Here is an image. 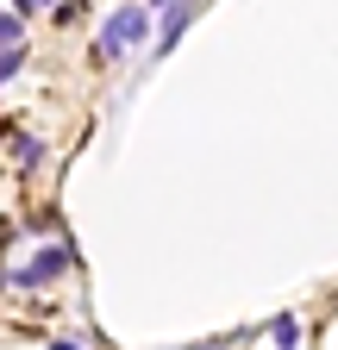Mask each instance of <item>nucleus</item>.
<instances>
[{
  "mask_svg": "<svg viewBox=\"0 0 338 350\" xmlns=\"http://www.w3.org/2000/svg\"><path fill=\"white\" fill-rule=\"evenodd\" d=\"M51 7H57V0H51Z\"/></svg>",
  "mask_w": 338,
  "mask_h": 350,
  "instance_id": "10",
  "label": "nucleus"
},
{
  "mask_svg": "<svg viewBox=\"0 0 338 350\" xmlns=\"http://www.w3.org/2000/svg\"><path fill=\"white\" fill-rule=\"evenodd\" d=\"M144 38H151V7H144V0H125V7L107 13V25L94 38V63H119L125 51H138Z\"/></svg>",
  "mask_w": 338,
  "mask_h": 350,
  "instance_id": "1",
  "label": "nucleus"
},
{
  "mask_svg": "<svg viewBox=\"0 0 338 350\" xmlns=\"http://www.w3.org/2000/svg\"><path fill=\"white\" fill-rule=\"evenodd\" d=\"M7 7H13L19 19H31V13H51V0H7Z\"/></svg>",
  "mask_w": 338,
  "mask_h": 350,
  "instance_id": "7",
  "label": "nucleus"
},
{
  "mask_svg": "<svg viewBox=\"0 0 338 350\" xmlns=\"http://www.w3.org/2000/svg\"><path fill=\"white\" fill-rule=\"evenodd\" d=\"M25 69V44H13V51H0V88H7L13 75Z\"/></svg>",
  "mask_w": 338,
  "mask_h": 350,
  "instance_id": "6",
  "label": "nucleus"
},
{
  "mask_svg": "<svg viewBox=\"0 0 338 350\" xmlns=\"http://www.w3.org/2000/svg\"><path fill=\"white\" fill-rule=\"evenodd\" d=\"M75 269V250H69V238H51L44 250H38L31 262H25V269H13L7 282L13 288H44V282H57V275H69Z\"/></svg>",
  "mask_w": 338,
  "mask_h": 350,
  "instance_id": "2",
  "label": "nucleus"
},
{
  "mask_svg": "<svg viewBox=\"0 0 338 350\" xmlns=\"http://www.w3.org/2000/svg\"><path fill=\"white\" fill-rule=\"evenodd\" d=\"M51 350H81V344L75 338H51Z\"/></svg>",
  "mask_w": 338,
  "mask_h": 350,
  "instance_id": "8",
  "label": "nucleus"
},
{
  "mask_svg": "<svg viewBox=\"0 0 338 350\" xmlns=\"http://www.w3.org/2000/svg\"><path fill=\"white\" fill-rule=\"evenodd\" d=\"M13 44H25V19L13 7H0V51H13Z\"/></svg>",
  "mask_w": 338,
  "mask_h": 350,
  "instance_id": "5",
  "label": "nucleus"
},
{
  "mask_svg": "<svg viewBox=\"0 0 338 350\" xmlns=\"http://www.w3.org/2000/svg\"><path fill=\"white\" fill-rule=\"evenodd\" d=\"M188 350H220V344H188Z\"/></svg>",
  "mask_w": 338,
  "mask_h": 350,
  "instance_id": "9",
  "label": "nucleus"
},
{
  "mask_svg": "<svg viewBox=\"0 0 338 350\" xmlns=\"http://www.w3.org/2000/svg\"><path fill=\"white\" fill-rule=\"evenodd\" d=\"M194 7H200V0H176V7L163 13V25H157V51H151V57H169V51H176V44H182V31H188Z\"/></svg>",
  "mask_w": 338,
  "mask_h": 350,
  "instance_id": "3",
  "label": "nucleus"
},
{
  "mask_svg": "<svg viewBox=\"0 0 338 350\" xmlns=\"http://www.w3.org/2000/svg\"><path fill=\"white\" fill-rule=\"evenodd\" d=\"M13 163H19V169H44V138H31V131H13Z\"/></svg>",
  "mask_w": 338,
  "mask_h": 350,
  "instance_id": "4",
  "label": "nucleus"
}]
</instances>
